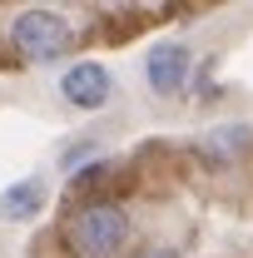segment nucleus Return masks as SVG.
<instances>
[{
  "mask_svg": "<svg viewBox=\"0 0 253 258\" xmlns=\"http://www.w3.org/2000/svg\"><path fill=\"white\" fill-rule=\"evenodd\" d=\"M109 174V159H95V164H85L80 174H70V189H90L95 179H104Z\"/></svg>",
  "mask_w": 253,
  "mask_h": 258,
  "instance_id": "6e6552de",
  "label": "nucleus"
},
{
  "mask_svg": "<svg viewBox=\"0 0 253 258\" xmlns=\"http://www.w3.org/2000/svg\"><path fill=\"white\" fill-rule=\"evenodd\" d=\"M129 233L134 224L114 199H85L65 224V243L75 258H119L129 248Z\"/></svg>",
  "mask_w": 253,
  "mask_h": 258,
  "instance_id": "f257e3e1",
  "label": "nucleus"
},
{
  "mask_svg": "<svg viewBox=\"0 0 253 258\" xmlns=\"http://www.w3.org/2000/svg\"><path fill=\"white\" fill-rule=\"evenodd\" d=\"M45 209V179L30 174V179H20V184H10V189L0 194V219L5 224H25Z\"/></svg>",
  "mask_w": 253,
  "mask_h": 258,
  "instance_id": "39448f33",
  "label": "nucleus"
},
{
  "mask_svg": "<svg viewBox=\"0 0 253 258\" xmlns=\"http://www.w3.org/2000/svg\"><path fill=\"white\" fill-rule=\"evenodd\" d=\"M248 139H253L248 129H214V134H204L194 149L204 154V164H209V169H223V164H233V154H238Z\"/></svg>",
  "mask_w": 253,
  "mask_h": 258,
  "instance_id": "423d86ee",
  "label": "nucleus"
},
{
  "mask_svg": "<svg viewBox=\"0 0 253 258\" xmlns=\"http://www.w3.org/2000/svg\"><path fill=\"white\" fill-rule=\"evenodd\" d=\"M60 99L70 104V109H85V114H95V109H104V104L114 99V75H109L99 60H80V64H70V70L60 75Z\"/></svg>",
  "mask_w": 253,
  "mask_h": 258,
  "instance_id": "20e7f679",
  "label": "nucleus"
},
{
  "mask_svg": "<svg viewBox=\"0 0 253 258\" xmlns=\"http://www.w3.org/2000/svg\"><path fill=\"white\" fill-rule=\"evenodd\" d=\"M10 45H15V55L30 64H50L70 55L75 50V25L65 20L60 10H20L15 20H10Z\"/></svg>",
  "mask_w": 253,
  "mask_h": 258,
  "instance_id": "f03ea898",
  "label": "nucleus"
},
{
  "mask_svg": "<svg viewBox=\"0 0 253 258\" xmlns=\"http://www.w3.org/2000/svg\"><path fill=\"white\" fill-rule=\"evenodd\" d=\"M134 258H184L179 248H164V243H149V248H139Z\"/></svg>",
  "mask_w": 253,
  "mask_h": 258,
  "instance_id": "1a4fd4ad",
  "label": "nucleus"
},
{
  "mask_svg": "<svg viewBox=\"0 0 253 258\" xmlns=\"http://www.w3.org/2000/svg\"><path fill=\"white\" fill-rule=\"evenodd\" d=\"M189 75H194V50L189 45H179V40H159L149 45V55H144V80H149V90L159 99H174L189 90Z\"/></svg>",
  "mask_w": 253,
  "mask_h": 258,
  "instance_id": "7ed1b4c3",
  "label": "nucleus"
},
{
  "mask_svg": "<svg viewBox=\"0 0 253 258\" xmlns=\"http://www.w3.org/2000/svg\"><path fill=\"white\" fill-rule=\"evenodd\" d=\"M99 159V144L95 139H75V144H65L60 149V169H75L80 174V164H95Z\"/></svg>",
  "mask_w": 253,
  "mask_h": 258,
  "instance_id": "0eeeda50",
  "label": "nucleus"
}]
</instances>
